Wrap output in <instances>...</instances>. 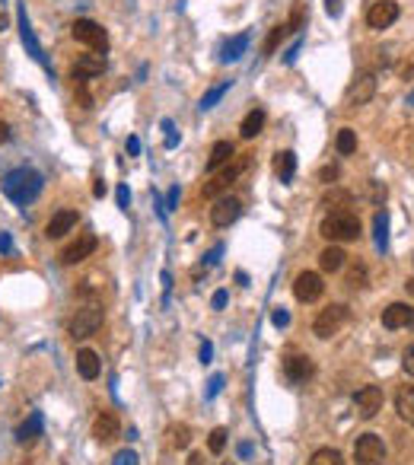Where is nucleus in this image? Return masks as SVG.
I'll use <instances>...</instances> for the list:
<instances>
[{
	"label": "nucleus",
	"instance_id": "23",
	"mask_svg": "<svg viewBox=\"0 0 414 465\" xmlns=\"http://www.w3.org/2000/svg\"><path fill=\"white\" fill-rule=\"evenodd\" d=\"M42 427H45V420H42V414H38V411H32L29 418H26L23 424L16 427V440H19V443H32L35 436H42Z\"/></svg>",
	"mask_w": 414,
	"mask_h": 465
},
{
	"label": "nucleus",
	"instance_id": "4",
	"mask_svg": "<svg viewBox=\"0 0 414 465\" xmlns=\"http://www.w3.org/2000/svg\"><path fill=\"white\" fill-rule=\"evenodd\" d=\"M102 319H106V315H102V306H96V303L77 309V315L67 322L70 338H90V335H96V331L102 329Z\"/></svg>",
	"mask_w": 414,
	"mask_h": 465
},
{
	"label": "nucleus",
	"instance_id": "51",
	"mask_svg": "<svg viewBox=\"0 0 414 465\" xmlns=\"http://www.w3.org/2000/svg\"><path fill=\"white\" fill-rule=\"evenodd\" d=\"M128 153H131V157L141 153V141H137V137H128Z\"/></svg>",
	"mask_w": 414,
	"mask_h": 465
},
{
	"label": "nucleus",
	"instance_id": "39",
	"mask_svg": "<svg viewBox=\"0 0 414 465\" xmlns=\"http://www.w3.org/2000/svg\"><path fill=\"white\" fill-rule=\"evenodd\" d=\"M112 465H137V452L134 450H121L118 456L112 459Z\"/></svg>",
	"mask_w": 414,
	"mask_h": 465
},
{
	"label": "nucleus",
	"instance_id": "7",
	"mask_svg": "<svg viewBox=\"0 0 414 465\" xmlns=\"http://www.w3.org/2000/svg\"><path fill=\"white\" fill-rule=\"evenodd\" d=\"M16 26H19V38H23V45H26V54H29V58L35 61V64H42V68L48 70V77H51V68H48V61H45V52H42V45H38L35 32H32V26H29L26 7H16Z\"/></svg>",
	"mask_w": 414,
	"mask_h": 465
},
{
	"label": "nucleus",
	"instance_id": "45",
	"mask_svg": "<svg viewBox=\"0 0 414 465\" xmlns=\"http://www.w3.org/2000/svg\"><path fill=\"white\" fill-rule=\"evenodd\" d=\"M319 179H322V182H325V185H331V182L338 179V166H325L322 173H319Z\"/></svg>",
	"mask_w": 414,
	"mask_h": 465
},
{
	"label": "nucleus",
	"instance_id": "34",
	"mask_svg": "<svg viewBox=\"0 0 414 465\" xmlns=\"http://www.w3.org/2000/svg\"><path fill=\"white\" fill-rule=\"evenodd\" d=\"M347 284L354 287V290H363L367 287V265H351L347 268Z\"/></svg>",
	"mask_w": 414,
	"mask_h": 465
},
{
	"label": "nucleus",
	"instance_id": "3",
	"mask_svg": "<svg viewBox=\"0 0 414 465\" xmlns=\"http://www.w3.org/2000/svg\"><path fill=\"white\" fill-rule=\"evenodd\" d=\"M70 36H74L80 45L93 48L96 54H106V48H109V32L102 29L96 19H77V23L70 26Z\"/></svg>",
	"mask_w": 414,
	"mask_h": 465
},
{
	"label": "nucleus",
	"instance_id": "14",
	"mask_svg": "<svg viewBox=\"0 0 414 465\" xmlns=\"http://www.w3.org/2000/svg\"><path fill=\"white\" fill-rule=\"evenodd\" d=\"M96 246H99V239L86 232V236H80V239L70 242V246L61 252V262H64V265H80V262H86V258L96 252Z\"/></svg>",
	"mask_w": 414,
	"mask_h": 465
},
{
	"label": "nucleus",
	"instance_id": "16",
	"mask_svg": "<svg viewBox=\"0 0 414 465\" xmlns=\"http://www.w3.org/2000/svg\"><path fill=\"white\" fill-rule=\"evenodd\" d=\"M405 325H414V309L408 303H392V306L383 309V329L395 331L405 329Z\"/></svg>",
	"mask_w": 414,
	"mask_h": 465
},
{
	"label": "nucleus",
	"instance_id": "27",
	"mask_svg": "<svg viewBox=\"0 0 414 465\" xmlns=\"http://www.w3.org/2000/svg\"><path fill=\"white\" fill-rule=\"evenodd\" d=\"M230 157H236L233 143H230V141H217V143H214V150H211V157H207V173H214V169L226 166V163H230Z\"/></svg>",
	"mask_w": 414,
	"mask_h": 465
},
{
	"label": "nucleus",
	"instance_id": "56",
	"mask_svg": "<svg viewBox=\"0 0 414 465\" xmlns=\"http://www.w3.org/2000/svg\"><path fill=\"white\" fill-rule=\"evenodd\" d=\"M7 26H10V19H7V16H3V13H0V32L7 29Z\"/></svg>",
	"mask_w": 414,
	"mask_h": 465
},
{
	"label": "nucleus",
	"instance_id": "49",
	"mask_svg": "<svg viewBox=\"0 0 414 465\" xmlns=\"http://www.w3.org/2000/svg\"><path fill=\"white\" fill-rule=\"evenodd\" d=\"M226 297H230L226 290H217V293H214V300H211V306H214V309H223V306H226Z\"/></svg>",
	"mask_w": 414,
	"mask_h": 465
},
{
	"label": "nucleus",
	"instance_id": "10",
	"mask_svg": "<svg viewBox=\"0 0 414 465\" xmlns=\"http://www.w3.org/2000/svg\"><path fill=\"white\" fill-rule=\"evenodd\" d=\"M383 402L385 398H383V389H379V386H363V389L354 395V408L363 420L376 418V414L383 411Z\"/></svg>",
	"mask_w": 414,
	"mask_h": 465
},
{
	"label": "nucleus",
	"instance_id": "22",
	"mask_svg": "<svg viewBox=\"0 0 414 465\" xmlns=\"http://www.w3.org/2000/svg\"><path fill=\"white\" fill-rule=\"evenodd\" d=\"M395 411H399V418L405 420V424L414 427V386H401V389L395 392Z\"/></svg>",
	"mask_w": 414,
	"mask_h": 465
},
{
	"label": "nucleus",
	"instance_id": "38",
	"mask_svg": "<svg viewBox=\"0 0 414 465\" xmlns=\"http://www.w3.org/2000/svg\"><path fill=\"white\" fill-rule=\"evenodd\" d=\"M401 370H405L408 376H414V345H408L405 351H401Z\"/></svg>",
	"mask_w": 414,
	"mask_h": 465
},
{
	"label": "nucleus",
	"instance_id": "1",
	"mask_svg": "<svg viewBox=\"0 0 414 465\" xmlns=\"http://www.w3.org/2000/svg\"><path fill=\"white\" fill-rule=\"evenodd\" d=\"M0 188H3V195H7L13 204L26 207V204H32L38 195H42L45 179H42V173L29 169V166H19V169H13V173H7L3 179H0Z\"/></svg>",
	"mask_w": 414,
	"mask_h": 465
},
{
	"label": "nucleus",
	"instance_id": "29",
	"mask_svg": "<svg viewBox=\"0 0 414 465\" xmlns=\"http://www.w3.org/2000/svg\"><path fill=\"white\" fill-rule=\"evenodd\" d=\"M230 86H233V80H223L220 83V86H214V90H207L201 96V102H198V109H201V112H207V109H214V105L220 102V99H223V93L230 90Z\"/></svg>",
	"mask_w": 414,
	"mask_h": 465
},
{
	"label": "nucleus",
	"instance_id": "50",
	"mask_svg": "<svg viewBox=\"0 0 414 465\" xmlns=\"http://www.w3.org/2000/svg\"><path fill=\"white\" fill-rule=\"evenodd\" d=\"M175 204H179V188H169V195H166V207L173 210Z\"/></svg>",
	"mask_w": 414,
	"mask_h": 465
},
{
	"label": "nucleus",
	"instance_id": "5",
	"mask_svg": "<svg viewBox=\"0 0 414 465\" xmlns=\"http://www.w3.org/2000/svg\"><path fill=\"white\" fill-rule=\"evenodd\" d=\"M344 322H347V306L344 303H331L328 309H322V313L316 315L312 331H316V338H331V335H338Z\"/></svg>",
	"mask_w": 414,
	"mask_h": 465
},
{
	"label": "nucleus",
	"instance_id": "48",
	"mask_svg": "<svg viewBox=\"0 0 414 465\" xmlns=\"http://www.w3.org/2000/svg\"><path fill=\"white\" fill-rule=\"evenodd\" d=\"M198 357H201V363H211V357H214V345H211V341H204L201 351H198Z\"/></svg>",
	"mask_w": 414,
	"mask_h": 465
},
{
	"label": "nucleus",
	"instance_id": "58",
	"mask_svg": "<svg viewBox=\"0 0 414 465\" xmlns=\"http://www.w3.org/2000/svg\"><path fill=\"white\" fill-rule=\"evenodd\" d=\"M408 105H414V90H411V93H408Z\"/></svg>",
	"mask_w": 414,
	"mask_h": 465
},
{
	"label": "nucleus",
	"instance_id": "19",
	"mask_svg": "<svg viewBox=\"0 0 414 465\" xmlns=\"http://www.w3.org/2000/svg\"><path fill=\"white\" fill-rule=\"evenodd\" d=\"M312 361L309 357H303V354H290L284 361V376L290 379V383H306L309 376H312Z\"/></svg>",
	"mask_w": 414,
	"mask_h": 465
},
{
	"label": "nucleus",
	"instance_id": "57",
	"mask_svg": "<svg viewBox=\"0 0 414 465\" xmlns=\"http://www.w3.org/2000/svg\"><path fill=\"white\" fill-rule=\"evenodd\" d=\"M405 287H408V293H414V278H411V281H408V284H405Z\"/></svg>",
	"mask_w": 414,
	"mask_h": 465
},
{
	"label": "nucleus",
	"instance_id": "53",
	"mask_svg": "<svg viewBox=\"0 0 414 465\" xmlns=\"http://www.w3.org/2000/svg\"><path fill=\"white\" fill-rule=\"evenodd\" d=\"M93 195H96V198L106 195V179H96V185H93Z\"/></svg>",
	"mask_w": 414,
	"mask_h": 465
},
{
	"label": "nucleus",
	"instance_id": "43",
	"mask_svg": "<svg viewBox=\"0 0 414 465\" xmlns=\"http://www.w3.org/2000/svg\"><path fill=\"white\" fill-rule=\"evenodd\" d=\"M300 48H303V38H296L294 45L287 48V54H284V64H294V61H296V54H300Z\"/></svg>",
	"mask_w": 414,
	"mask_h": 465
},
{
	"label": "nucleus",
	"instance_id": "25",
	"mask_svg": "<svg viewBox=\"0 0 414 465\" xmlns=\"http://www.w3.org/2000/svg\"><path fill=\"white\" fill-rule=\"evenodd\" d=\"M262 128H264V112H262V109H252V112L242 118V125H239L242 141H252V137H258V134H262Z\"/></svg>",
	"mask_w": 414,
	"mask_h": 465
},
{
	"label": "nucleus",
	"instance_id": "11",
	"mask_svg": "<svg viewBox=\"0 0 414 465\" xmlns=\"http://www.w3.org/2000/svg\"><path fill=\"white\" fill-rule=\"evenodd\" d=\"M246 166H248L246 157L233 159V166H226V169L217 175V179H211L207 185H204V198H217L220 191H226V188H230V185H233V182L242 175V169H246Z\"/></svg>",
	"mask_w": 414,
	"mask_h": 465
},
{
	"label": "nucleus",
	"instance_id": "55",
	"mask_svg": "<svg viewBox=\"0 0 414 465\" xmlns=\"http://www.w3.org/2000/svg\"><path fill=\"white\" fill-rule=\"evenodd\" d=\"M220 252H223V249H214V252H211V255H207V265H214V262H217V258H220Z\"/></svg>",
	"mask_w": 414,
	"mask_h": 465
},
{
	"label": "nucleus",
	"instance_id": "47",
	"mask_svg": "<svg viewBox=\"0 0 414 465\" xmlns=\"http://www.w3.org/2000/svg\"><path fill=\"white\" fill-rule=\"evenodd\" d=\"M13 252V239H10V232H0V255H10Z\"/></svg>",
	"mask_w": 414,
	"mask_h": 465
},
{
	"label": "nucleus",
	"instance_id": "46",
	"mask_svg": "<svg viewBox=\"0 0 414 465\" xmlns=\"http://www.w3.org/2000/svg\"><path fill=\"white\" fill-rule=\"evenodd\" d=\"M325 13H328L331 19H338V16H341V0H325Z\"/></svg>",
	"mask_w": 414,
	"mask_h": 465
},
{
	"label": "nucleus",
	"instance_id": "12",
	"mask_svg": "<svg viewBox=\"0 0 414 465\" xmlns=\"http://www.w3.org/2000/svg\"><path fill=\"white\" fill-rule=\"evenodd\" d=\"M239 214H242V201L239 198H217V204L211 207V223L214 226H230V223H236L239 220Z\"/></svg>",
	"mask_w": 414,
	"mask_h": 465
},
{
	"label": "nucleus",
	"instance_id": "36",
	"mask_svg": "<svg viewBox=\"0 0 414 465\" xmlns=\"http://www.w3.org/2000/svg\"><path fill=\"white\" fill-rule=\"evenodd\" d=\"M322 204H325V207H347V204H351V195L335 188V191H328V195L322 198Z\"/></svg>",
	"mask_w": 414,
	"mask_h": 465
},
{
	"label": "nucleus",
	"instance_id": "21",
	"mask_svg": "<svg viewBox=\"0 0 414 465\" xmlns=\"http://www.w3.org/2000/svg\"><path fill=\"white\" fill-rule=\"evenodd\" d=\"M274 173H278V179L284 182V185H290V179H294V173H296V153L294 150L274 153Z\"/></svg>",
	"mask_w": 414,
	"mask_h": 465
},
{
	"label": "nucleus",
	"instance_id": "2",
	"mask_svg": "<svg viewBox=\"0 0 414 465\" xmlns=\"http://www.w3.org/2000/svg\"><path fill=\"white\" fill-rule=\"evenodd\" d=\"M319 232H322L328 242H351L360 236V220H357L351 210H331L328 217L322 220Z\"/></svg>",
	"mask_w": 414,
	"mask_h": 465
},
{
	"label": "nucleus",
	"instance_id": "44",
	"mask_svg": "<svg viewBox=\"0 0 414 465\" xmlns=\"http://www.w3.org/2000/svg\"><path fill=\"white\" fill-rule=\"evenodd\" d=\"M220 389H223V376H214L211 383H207V398H217Z\"/></svg>",
	"mask_w": 414,
	"mask_h": 465
},
{
	"label": "nucleus",
	"instance_id": "54",
	"mask_svg": "<svg viewBox=\"0 0 414 465\" xmlns=\"http://www.w3.org/2000/svg\"><path fill=\"white\" fill-rule=\"evenodd\" d=\"M189 465H204V456H201V452H191V456H189Z\"/></svg>",
	"mask_w": 414,
	"mask_h": 465
},
{
	"label": "nucleus",
	"instance_id": "26",
	"mask_svg": "<svg viewBox=\"0 0 414 465\" xmlns=\"http://www.w3.org/2000/svg\"><path fill=\"white\" fill-rule=\"evenodd\" d=\"M246 48H248V32H242V36L230 38V42L223 45V52H220V61H223V64H233V61H239L242 54H246Z\"/></svg>",
	"mask_w": 414,
	"mask_h": 465
},
{
	"label": "nucleus",
	"instance_id": "37",
	"mask_svg": "<svg viewBox=\"0 0 414 465\" xmlns=\"http://www.w3.org/2000/svg\"><path fill=\"white\" fill-rule=\"evenodd\" d=\"M287 32H290V36H294V32H300V26H303V3H296L294 7V13H290V19H287Z\"/></svg>",
	"mask_w": 414,
	"mask_h": 465
},
{
	"label": "nucleus",
	"instance_id": "18",
	"mask_svg": "<svg viewBox=\"0 0 414 465\" xmlns=\"http://www.w3.org/2000/svg\"><path fill=\"white\" fill-rule=\"evenodd\" d=\"M118 434H121V424H118V418H115L112 411L96 414V420H93V436H96L99 443L118 440Z\"/></svg>",
	"mask_w": 414,
	"mask_h": 465
},
{
	"label": "nucleus",
	"instance_id": "28",
	"mask_svg": "<svg viewBox=\"0 0 414 465\" xmlns=\"http://www.w3.org/2000/svg\"><path fill=\"white\" fill-rule=\"evenodd\" d=\"M335 150L341 153V157H351V153L357 150V134L354 128H341L338 137H335Z\"/></svg>",
	"mask_w": 414,
	"mask_h": 465
},
{
	"label": "nucleus",
	"instance_id": "35",
	"mask_svg": "<svg viewBox=\"0 0 414 465\" xmlns=\"http://www.w3.org/2000/svg\"><path fill=\"white\" fill-rule=\"evenodd\" d=\"M287 36H290V32H287V26H284V23H280V26H274V29H271V36H268V42H264V54H271L274 48H278Z\"/></svg>",
	"mask_w": 414,
	"mask_h": 465
},
{
	"label": "nucleus",
	"instance_id": "24",
	"mask_svg": "<svg viewBox=\"0 0 414 465\" xmlns=\"http://www.w3.org/2000/svg\"><path fill=\"white\" fill-rule=\"evenodd\" d=\"M344 249L341 246H328V249H322V255H319V268L322 271H328V274H335V271H341L344 268Z\"/></svg>",
	"mask_w": 414,
	"mask_h": 465
},
{
	"label": "nucleus",
	"instance_id": "15",
	"mask_svg": "<svg viewBox=\"0 0 414 465\" xmlns=\"http://www.w3.org/2000/svg\"><path fill=\"white\" fill-rule=\"evenodd\" d=\"M102 70H106V54H80V58L74 61L70 74H74V80H93V77H99Z\"/></svg>",
	"mask_w": 414,
	"mask_h": 465
},
{
	"label": "nucleus",
	"instance_id": "33",
	"mask_svg": "<svg viewBox=\"0 0 414 465\" xmlns=\"http://www.w3.org/2000/svg\"><path fill=\"white\" fill-rule=\"evenodd\" d=\"M226 440H230L226 427H214V430H211V436H207V450H211L214 456H220V452L226 450Z\"/></svg>",
	"mask_w": 414,
	"mask_h": 465
},
{
	"label": "nucleus",
	"instance_id": "41",
	"mask_svg": "<svg viewBox=\"0 0 414 465\" xmlns=\"http://www.w3.org/2000/svg\"><path fill=\"white\" fill-rule=\"evenodd\" d=\"M163 131H166V147H175V143H179V134H175L173 121H163Z\"/></svg>",
	"mask_w": 414,
	"mask_h": 465
},
{
	"label": "nucleus",
	"instance_id": "17",
	"mask_svg": "<svg viewBox=\"0 0 414 465\" xmlns=\"http://www.w3.org/2000/svg\"><path fill=\"white\" fill-rule=\"evenodd\" d=\"M77 220H80V214H77V210H70V207L58 210V214L48 220L45 236H48V239H61V236H67V232L77 226Z\"/></svg>",
	"mask_w": 414,
	"mask_h": 465
},
{
	"label": "nucleus",
	"instance_id": "6",
	"mask_svg": "<svg viewBox=\"0 0 414 465\" xmlns=\"http://www.w3.org/2000/svg\"><path fill=\"white\" fill-rule=\"evenodd\" d=\"M354 462L357 465H383L385 462V446L376 434H360L354 443Z\"/></svg>",
	"mask_w": 414,
	"mask_h": 465
},
{
	"label": "nucleus",
	"instance_id": "52",
	"mask_svg": "<svg viewBox=\"0 0 414 465\" xmlns=\"http://www.w3.org/2000/svg\"><path fill=\"white\" fill-rule=\"evenodd\" d=\"M10 137H13V134H10V125H7V121H0V143H7Z\"/></svg>",
	"mask_w": 414,
	"mask_h": 465
},
{
	"label": "nucleus",
	"instance_id": "30",
	"mask_svg": "<svg viewBox=\"0 0 414 465\" xmlns=\"http://www.w3.org/2000/svg\"><path fill=\"white\" fill-rule=\"evenodd\" d=\"M373 230H376V249H379V252H385V242H389V236H385V230H389V217H385V210H376V217H373Z\"/></svg>",
	"mask_w": 414,
	"mask_h": 465
},
{
	"label": "nucleus",
	"instance_id": "9",
	"mask_svg": "<svg viewBox=\"0 0 414 465\" xmlns=\"http://www.w3.org/2000/svg\"><path fill=\"white\" fill-rule=\"evenodd\" d=\"M322 293H325V284H322V278H319L316 271H303V274H296L294 297L300 303H316Z\"/></svg>",
	"mask_w": 414,
	"mask_h": 465
},
{
	"label": "nucleus",
	"instance_id": "31",
	"mask_svg": "<svg viewBox=\"0 0 414 465\" xmlns=\"http://www.w3.org/2000/svg\"><path fill=\"white\" fill-rule=\"evenodd\" d=\"M309 465H344V459H341L338 450H316L312 452V459H309Z\"/></svg>",
	"mask_w": 414,
	"mask_h": 465
},
{
	"label": "nucleus",
	"instance_id": "32",
	"mask_svg": "<svg viewBox=\"0 0 414 465\" xmlns=\"http://www.w3.org/2000/svg\"><path fill=\"white\" fill-rule=\"evenodd\" d=\"M169 436H173V446H175V450H189L191 427H189V424H175V427H169Z\"/></svg>",
	"mask_w": 414,
	"mask_h": 465
},
{
	"label": "nucleus",
	"instance_id": "59",
	"mask_svg": "<svg viewBox=\"0 0 414 465\" xmlns=\"http://www.w3.org/2000/svg\"><path fill=\"white\" fill-rule=\"evenodd\" d=\"M223 465H233V462H223Z\"/></svg>",
	"mask_w": 414,
	"mask_h": 465
},
{
	"label": "nucleus",
	"instance_id": "20",
	"mask_svg": "<svg viewBox=\"0 0 414 465\" xmlns=\"http://www.w3.org/2000/svg\"><path fill=\"white\" fill-rule=\"evenodd\" d=\"M99 370H102V363H99V354L96 351H90V347L77 351V373H80L86 383H93V379H96Z\"/></svg>",
	"mask_w": 414,
	"mask_h": 465
},
{
	"label": "nucleus",
	"instance_id": "13",
	"mask_svg": "<svg viewBox=\"0 0 414 465\" xmlns=\"http://www.w3.org/2000/svg\"><path fill=\"white\" fill-rule=\"evenodd\" d=\"M395 19H399V3H395V0H379V3H373L367 13L369 29H389Z\"/></svg>",
	"mask_w": 414,
	"mask_h": 465
},
{
	"label": "nucleus",
	"instance_id": "40",
	"mask_svg": "<svg viewBox=\"0 0 414 465\" xmlns=\"http://www.w3.org/2000/svg\"><path fill=\"white\" fill-rule=\"evenodd\" d=\"M271 322L278 325V329H287V325H290V313H287V309H274V313H271Z\"/></svg>",
	"mask_w": 414,
	"mask_h": 465
},
{
	"label": "nucleus",
	"instance_id": "8",
	"mask_svg": "<svg viewBox=\"0 0 414 465\" xmlns=\"http://www.w3.org/2000/svg\"><path fill=\"white\" fill-rule=\"evenodd\" d=\"M373 96H376V77H373V74H360L354 83H351V86H347L344 105H347V109H360V105H367Z\"/></svg>",
	"mask_w": 414,
	"mask_h": 465
},
{
	"label": "nucleus",
	"instance_id": "42",
	"mask_svg": "<svg viewBox=\"0 0 414 465\" xmlns=\"http://www.w3.org/2000/svg\"><path fill=\"white\" fill-rule=\"evenodd\" d=\"M115 198H118V207H121V210H128V201H131V191H128V185H118V191H115Z\"/></svg>",
	"mask_w": 414,
	"mask_h": 465
}]
</instances>
